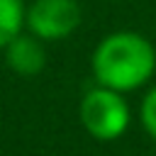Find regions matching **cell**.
Listing matches in <instances>:
<instances>
[{
	"label": "cell",
	"mask_w": 156,
	"mask_h": 156,
	"mask_svg": "<svg viewBox=\"0 0 156 156\" xmlns=\"http://www.w3.org/2000/svg\"><path fill=\"white\" fill-rule=\"evenodd\" d=\"M5 49H7V66L20 76H37L46 66L44 46L34 37L17 34Z\"/></svg>",
	"instance_id": "4"
},
{
	"label": "cell",
	"mask_w": 156,
	"mask_h": 156,
	"mask_svg": "<svg viewBox=\"0 0 156 156\" xmlns=\"http://www.w3.org/2000/svg\"><path fill=\"white\" fill-rule=\"evenodd\" d=\"M156 71V51L149 39L134 32L105 37L93 54V76L98 85L129 93L141 88Z\"/></svg>",
	"instance_id": "1"
},
{
	"label": "cell",
	"mask_w": 156,
	"mask_h": 156,
	"mask_svg": "<svg viewBox=\"0 0 156 156\" xmlns=\"http://www.w3.org/2000/svg\"><path fill=\"white\" fill-rule=\"evenodd\" d=\"M24 7L22 0H0V49L7 46L22 29Z\"/></svg>",
	"instance_id": "5"
},
{
	"label": "cell",
	"mask_w": 156,
	"mask_h": 156,
	"mask_svg": "<svg viewBox=\"0 0 156 156\" xmlns=\"http://www.w3.org/2000/svg\"><path fill=\"white\" fill-rule=\"evenodd\" d=\"M141 124L151 139H156V88H151L141 100Z\"/></svg>",
	"instance_id": "6"
},
{
	"label": "cell",
	"mask_w": 156,
	"mask_h": 156,
	"mask_svg": "<svg viewBox=\"0 0 156 156\" xmlns=\"http://www.w3.org/2000/svg\"><path fill=\"white\" fill-rule=\"evenodd\" d=\"M27 24L39 39H63L80 24L76 0H37L27 12Z\"/></svg>",
	"instance_id": "3"
},
{
	"label": "cell",
	"mask_w": 156,
	"mask_h": 156,
	"mask_svg": "<svg viewBox=\"0 0 156 156\" xmlns=\"http://www.w3.org/2000/svg\"><path fill=\"white\" fill-rule=\"evenodd\" d=\"M80 122L90 136L100 141H112L127 132L129 107L122 93L98 85L88 90L80 100Z\"/></svg>",
	"instance_id": "2"
}]
</instances>
